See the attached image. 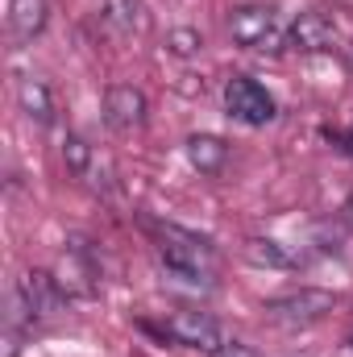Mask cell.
I'll use <instances>...</instances> for the list:
<instances>
[{"mask_svg":"<svg viewBox=\"0 0 353 357\" xmlns=\"http://www.w3.org/2000/svg\"><path fill=\"white\" fill-rule=\"evenodd\" d=\"M183 154H187V162H191L200 175H220L225 162H229V146H225L216 133H191V137L183 142Z\"/></svg>","mask_w":353,"mask_h":357,"instance_id":"10","label":"cell"},{"mask_svg":"<svg viewBox=\"0 0 353 357\" xmlns=\"http://www.w3.org/2000/svg\"><path fill=\"white\" fill-rule=\"evenodd\" d=\"M104 17L121 29V33H142L146 25H150V17H146V4L142 0H108V8H104Z\"/></svg>","mask_w":353,"mask_h":357,"instance_id":"13","label":"cell"},{"mask_svg":"<svg viewBox=\"0 0 353 357\" xmlns=\"http://www.w3.org/2000/svg\"><path fill=\"white\" fill-rule=\"evenodd\" d=\"M229 33H233V42L246 46V50H283V46H287V33L278 29L270 4H241V8H233Z\"/></svg>","mask_w":353,"mask_h":357,"instance_id":"3","label":"cell"},{"mask_svg":"<svg viewBox=\"0 0 353 357\" xmlns=\"http://www.w3.org/2000/svg\"><path fill=\"white\" fill-rule=\"evenodd\" d=\"M50 4L46 0H8V33L17 42H33L46 29Z\"/></svg>","mask_w":353,"mask_h":357,"instance_id":"11","label":"cell"},{"mask_svg":"<svg viewBox=\"0 0 353 357\" xmlns=\"http://www.w3.org/2000/svg\"><path fill=\"white\" fill-rule=\"evenodd\" d=\"M225 112H229L233 121H241V125H270V121L278 116V104H274V96H270L258 79L233 75V79L225 84Z\"/></svg>","mask_w":353,"mask_h":357,"instance_id":"4","label":"cell"},{"mask_svg":"<svg viewBox=\"0 0 353 357\" xmlns=\"http://www.w3.org/2000/svg\"><path fill=\"white\" fill-rule=\"evenodd\" d=\"M158 333L167 341H175L179 349H200V354H216L225 345L220 324L212 316H204V312H175V316H167L158 324Z\"/></svg>","mask_w":353,"mask_h":357,"instance_id":"5","label":"cell"},{"mask_svg":"<svg viewBox=\"0 0 353 357\" xmlns=\"http://www.w3.org/2000/svg\"><path fill=\"white\" fill-rule=\"evenodd\" d=\"M246 258L258 262V266H270V270L291 266V254H287L278 241H270V237H250V241H246Z\"/></svg>","mask_w":353,"mask_h":357,"instance_id":"15","label":"cell"},{"mask_svg":"<svg viewBox=\"0 0 353 357\" xmlns=\"http://www.w3.org/2000/svg\"><path fill=\"white\" fill-rule=\"evenodd\" d=\"M212 357H262V354H258V349H250V345H241V341H225Z\"/></svg>","mask_w":353,"mask_h":357,"instance_id":"17","label":"cell"},{"mask_svg":"<svg viewBox=\"0 0 353 357\" xmlns=\"http://www.w3.org/2000/svg\"><path fill=\"white\" fill-rule=\"evenodd\" d=\"M63 162H67V171L75 178H88L91 167H96V150H91L80 133H67L63 137Z\"/></svg>","mask_w":353,"mask_h":357,"instance_id":"14","label":"cell"},{"mask_svg":"<svg viewBox=\"0 0 353 357\" xmlns=\"http://www.w3.org/2000/svg\"><path fill=\"white\" fill-rule=\"evenodd\" d=\"M17 299H21V312H25L29 320H54V316L63 312V303H67V291L59 287L54 274H46V270H25V274L17 278Z\"/></svg>","mask_w":353,"mask_h":357,"instance_id":"6","label":"cell"},{"mask_svg":"<svg viewBox=\"0 0 353 357\" xmlns=\"http://www.w3.org/2000/svg\"><path fill=\"white\" fill-rule=\"evenodd\" d=\"M167 50L179 54V59H191V54H200L204 50V38H200V29H191V25H179L167 33Z\"/></svg>","mask_w":353,"mask_h":357,"instance_id":"16","label":"cell"},{"mask_svg":"<svg viewBox=\"0 0 353 357\" xmlns=\"http://www.w3.org/2000/svg\"><path fill=\"white\" fill-rule=\"evenodd\" d=\"M59 287L67 291V299H91L100 287H96V262L88 258L84 245H67V254L59 258V270H54Z\"/></svg>","mask_w":353,"mask_h":357,"instance_id":"8","label":"cell"},{"mask_svg":"<svg viewBox=\"0 0 353 357\" xmlns=\"http://www.w3.org/2000/svg\"><path fill=\"white\" fill-rule=\"evenodd\" d=\"M341 357H353V337L345 341V345H341Z\"/></svg>","mask_w":353,"mask_h":357,"instance_id":"21","label":"cell"},{"mask_svg":"<svg viewBox=\"0 0 353 357\" xmlns=\"http://www.w3.org/2000/svg\"><path fill=\"white\" fill-rule=\"evenodd\" d=\"M17 349H21V333L8 324V328H4V354L0 357H17Z\"/></svg>","mask_w":353,"mask_h":357,"instance_id":"18","label":"cell"},{"mask_svg":"<svg viewBox=\"0 0 353 357\" xmlns=\"http://www.w3.org/2000/svg\"><path fill=\"white\" fill-rule=\"evenodd\" d=\"M17 104H21V112L33 121V125H50L54 121V91L46 88L42 79H33V75H25L21 84H17Z\"/></svg>","mask_w":353,"mask_h":357,"instance_id":"12","label":"cell"},{"mask_svg":"<svg viewBox=\"0 0 353 357\" xmlns=\"http://www.w3.org/2000/svg\"><path fill=\"white\" fill-rule=\"evenodd\" d=\"M150 229L158 237V258L171 274L187 278V282H212L216 278V250L208 237L179 229V225H150Z\"/></svg>","mask_w":353,"mask_h":357,"instance_id":"1","label":"cell"},{"mask_svg":"<svg viewBox=\"0 0 353 357\" xmlns=\"http://www.w3.org/2000/svg\"><path fill=\"white\" fill-rule=\"evenodd\" d=\"M146 116H150V100H146L142 88H133V84H112V88L104 91V121H108V129L133 133V129L146 125Z\"/></svg>","mask_w":353,"mask_h":357,"instance_id":"7","label":"cell"},{"mask_svg":"<svg viewBox=\"0 0 353 357\" xmlns=\"http://www.w3.org/2000/svg\"><path fill=\"white\" fill-rule=\"evenodd\" d=\"M341 142H345V150H350V154H353V125H350V129H345V137H341Z\"/></svg>","mask_w":353,"mask_h":357,"instance_id":"19","label":"cell"},{"mask_svg":"<svg viewBox=\"0 0 353 357\" xmlns=\"http://www.w3.org/2000/svg\"><path fill=\"white\" fill-rule=\"evenodd\" d=\"M345 220H350V225H353V195H350V199H345Z\"/></svg>","mask_w":353,"mask_h":357,"instance_id":"20","label":"cell"},{"mask_svg":"<svg viewBox=\"0 0 353 357\" xmlns=\"http://www.w3.org/2000/svg\"><path fill=\"white\" fill-rule=\"evenodd\" d=\"M333 42H337V29H333V21L324 13H299L291 21V29H287V46L291 50H303V54L329 50Z\"/></svg>","mask_w":353,"mask_h":357,"instance_id":"9","label":"cell"},{"mask_svg":"<svg viewBox=\"0 0 353 357\" xmlns=\"http://www.w3.org/2000/svg\"><path fill=\"white\" fill-rule=\"evenodd\" d=\"M341 299L333 291H320V287H299L291 295H278V299H266V320L274 324H287V328H308V324H320L324 316H333Z\"/></svg>","mask_w":353,"mask_h":357,"instance_id":"2","label":"cell"}]
</instances>
